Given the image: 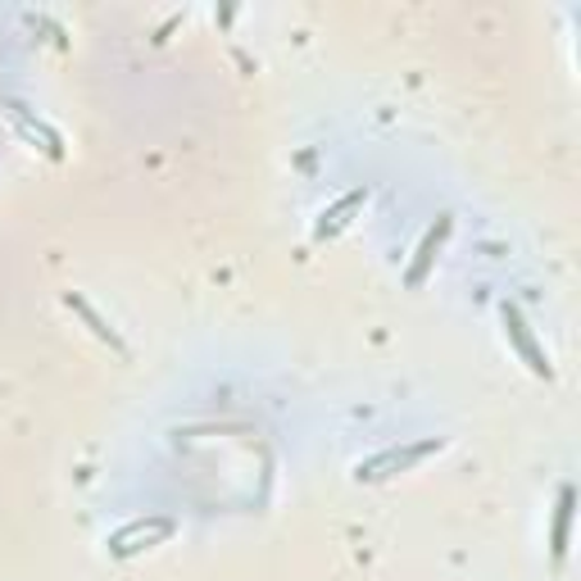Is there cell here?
<instances>
[{"label":"cell","mask_w":581,"mask_h":581,"mask_svg":"<svg viewBox=\"0 0 581 581\" xmlns=\"http://www.w3.org/2000/svg\"><path fill=\"white\" fill-rule=\"evenodd\" d=\"M450 218L441 214V223L437 227H427V237H422V245L414 250V264H409V273H404V282L409 287H422V277H427V268H432L437 260H441V250H445V241H450Z\"/></svg>","instance_id":"cell-3"},{"label":"cell","mask_w":581,"mask_h":581,"mask_svg":"<svg viewBox=\"0 0 581 581\" xmlns=\"http://www.w3.org/2000/svg\"><path fill=\"white\" fill-rule=\"evenodd\" d=\"M500 318H504V337H509V341L518 345V355L527 359V368H532L536 377H545V382H550L554 368H550V359H545V350L536 345V337H532V327H527V318H522L514 305H504Z\"/></svg>","instance_id":"cell-1"},{"label":"cell","mask_w":581,"mask_h":581,"mask_svg":"<svg viewBox=\"0 0 581 581\" xmlns=\"http://www.w3.org/2000/svg\"><path fill=\"white\" fill-rule=\"evenodd\" d=\"M364 200H368V191H350V195H341V200H337L332 210H323V223L314 227V237H318V241L337 237L341 227H350V214H355V210L364 205Z\"/></svg>","instance_id":"cell-4"},{"label":"cell","mask_w":581,"mask_h":581,"mask_svg":"<svg viewBox=\"0 0 581 581\" xmlns=\"http://www.w3.org/2000/svg\"><path fill=\"white\" fill-rule=\"evenodd\" d=\"M568 527H572V487L559 491V509H554V532H550L554 564H564V554H568Z\"/></svg>","instance_id":"cell-5"},{"label":"cell","mask_w":581,"mask_h":581,"mask_svg":"<svg viewBox=\"0 0 581 581\" xmlns=\"http://www.w3.org/2000/svg\"><path fill=\"white\" fill-rule=\"evenodd\" d=\"M441 450V441H418V445H409V450H387V454H377V459H368V464H359V482H377V477H391V472H400V468H414L418 459H427V454H437Z\"/></svg>","instance_id":"cell-2"}]
</instances>
